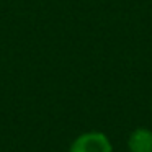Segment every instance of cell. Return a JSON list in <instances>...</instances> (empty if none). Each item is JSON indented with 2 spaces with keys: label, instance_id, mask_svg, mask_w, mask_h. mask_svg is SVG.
Here are the masks:
<instances>
[{
  "label": "cell",
  "instance_id": "obj_1",
  "mask_svg": "<svg viewBox=\"0 0 152 152\" xmlns=\"http://www.w3.org/2000/svg\"><path fill=\"white\" fill-rule=\"evenodd\" d=\"M69 152H113V145L106 134L90 131L74 139Z\"/></svg>",
  "mask_w": 152,
  "mask_h": 152
},
{
  "label": "cell",
  "instance_id": "obj_2",
  "mask_svg": "<svg viewBox=\"0 0 152 152\" xmlns=\"http://www.w3.org/2000/svg\"><path fill=\"white\" fill-rule=\"evenodd\" d=\"M129 152H152V131L147 128H136L128 137Z\"/></svg>",
  "mask_w": 152,
  "mask_h": 152
}]
</instances>
